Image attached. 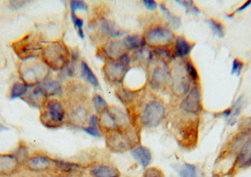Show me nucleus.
<instances>
[{
    "label": "nucleus",
    "instance_id": "obj_1",
    "mask_svg": "<svg viewBox=\"0 0 251 177\" xmlns=\"http://www.w3.org/2000/svg\"><path fill=\"white\" fill-rule=\"evenodd\" d=\"M169 130L181 148L187 150L196 148L199 136V122L196 115L183 112L174 116L170 121Z\"/></svg>",
    "mask_w": 251,
    "mask_h": 177
},
{
    "label": "nucleus",
    "instance_id": "obj_2",
    "mask_svg": "<svg viewBox=\"0 0 251 177\" xmlns=\"http://www.w3.org/2000/svg\"><path fill=\"white\" fill-rule=\"evenodd\" d=\"M106 147L112 153L131 152L140 145L141 141L140 126L132 125L125 129L118 130L106 134Z\"/></svg>",
    "mask_w": 251,
    "mask_h": 177
},
{
    "label": "nucleus",
    "instance_id": "obj_3",
    "mask_svg": "<svg viewBox=\"0 0 251 177\" xmlns=\"http://www.w3.org/2000/svg\"><path fill=\"white\" fill-rule=\"evenodd\" d=\"M166 106L161 99L151 97L140 103V111L137 114V125L145 128L159 126L166 117Z\"/></svg>",
    "mask_w": 251,
    "mask_h": 177
},
{
    "label": "nucleus",
    "instance_id": "obj_4",
    "mask_svg": "<svg viewBox=\"0 0 251 177\" xmlns=\"http://www.w3.org/2000/svg\"><path fill=\"white\" fill-rule=\"evenodd\" d=\"M98 119L102 135L118 130L125 129L132 125H137L134 123L129 115L116 106H108L99 113Z\"/></svg>",
    "mask_w": 251,
    "mask_h": 177
},
{
    "label": "nucleus",
    "instance_id": "obj_5",
    "mask_svg": "<svg viewBox=\"0 0 251 177\" xmlns=\"http://www.w3.org/2000/svg\"><path fill=\"white\" fill-rule=\"evenodd\" d=\"M41 60L53 70H62L70 62V52L62 41H54L43 45Z\"/></svg>",
    "mask_w": 251,
    "mask_h": 177
},
{
    "label": "nucleus",
    "instance_id": "obj_6",
    "mask_svg": "<svg viewBox=\"0 0 251 177\" xmlns=\"http://www.w3.org/2000/svg\"><path fill=\"white\" fill-rule=\"evenodd\" d=\"M19 73L23 83L29 87H35L46 80L50 73V67L42 60L31 59L21 63Z\"/></svg>",
    "mask_w": 251,
    "mask_h": 177
},
{
    "label": "nucleus",
    "instance_id": "obj_7",
    "mask_svg": "<svg viewBox=\"0 0 251 177\" xmlns=\"http://www.w3.org/2000/svg\"><path fill=\"white\" fill-rule=\"evenodd\" d=\"M67 120V110L57 98L49 99L40 113V121L46 128L56 129L64 125Z\"/></svg>",
    "mask_w": 251,
    "mask_h": 177
},
{
    "label": "nucleus",
    "instance_id": "obj_8",
    "mask_svg": "<svg viewBox=\"0 0 251 177\" xmlns=\"http://www.w3.org/2000/svg\"><path fill=\"white\" fill-rule=\"evenodd\" d=\"M12 48L16 56L22 61H25L40 57L43 45H41L38 35L29 33L13 43Z\"/></svg>",
    "mask_w": 251,
    "mask_h": 177
},
{
    "label": "nucleus",
    "instance_id": "obj_9",
    "mask_svg": "<svg viewBox=\"0 0 251 177\" xmlns=\"http://www.w3.org/2000/svg\"><path fill=\"white\" fill-rule=\"evenodd\" d=\"M145 44L155 48H164L175 42L176 35L166 26L155 24L149 26L143 35Z\"/></svg>",
    "mask_w": 251,
    "mask_h": 177
},
{
    "label": "nucleus",
    "instance_id": "obj_10",
    "mask_svg": "<svg viewBox=\"0 0 251 177\" xmlns=\"http://www.w3.org/2000/svg\"><path fill=\"white\" fill-rule=\"evenodd\" d=\"M149 85L156 91H162L166 88L171 80V70L163 60H156L149 63Z\"/></svg>",
    "mask_w": 251,
    "mask_h": 177
},
{
    "label": "nucleus",
    "instance_id": "obj_11",
    "mask_svg": "<svg viewBox=\"0 0 251 177\" xmlns=\"http://www.w3.org/2000/svg\"><path fill=\"white\" fill-rule=\"evenodd\" d=\"M54 158L44 153H34L26 160L24 170L33 175H51Z\"/></svg>",
    "mask_w": 251,
    "mask_h": 177
},
{
    "label": "nucleus",
    "instance_id": "obj_12",
    "mask_svg": "<svg viewBox=\"0 0 251 177\" xmlns=\"http://www.w3.org/2000/svg\"><path fill=\"white\" fill-rule=\"evenodd\" d=\"M130 60L128 54L116 61L107 62L103 66V72L106 79L115 85L122 84L129 68Z\"/></svg>",
    "mask_w": 251,
    "mask_h": 177
},
{
    "label": "nucleus",
    "instance_id": "obj_13",
    "mask_svg": "<svg viewBox=\"0 0 251 177\" xmlns=\"http://www.w3.org/2000/svg\"><path fill=\"white\" fill-rule=\"evenodd\" d=\"M171 89L174 95L178 97L187 95L190 90V77L186 71L185 66L175 65L171 70Z\"/></svg>",
    "mask_w": 251,
    "mask_h": 177
},
{
    "label": "nucleus",
    "instance_id": "obj_14",
    "mask_svg": "<svg viewBox=\"0 0 251 177\" xmlns=\"http://www.w3.org/2000/svg\"><path fill=\"white\" fill-rule=\"evenodd\" d=\"M86 171L87 166H83L80 163L54 159L52 172L50 176L52 177L82 176L85 175Z\"/></svg>",
    "mask_w": 251,
    "mask_h": 177
},
{
    "label": "nucleus",
    "instance_id": "obj_15",
    "mask_svg": "<svg viewBox=\"0 0 251 177\" xmlns=\"http://www.w3.org/2000/svg\"><path fill=\"white\" fill-rule=\"evenodd\" d=\"M128 49L125 40H112L102 45L100 50L101 57L107 62L116 61L127 55Z\"/></svg>",
    "mask_w": 251,
    "mask_h": 177
},
{
    "label": "nucleus",
    "instance_id": "obj_16",
    "mask_svg": "<svg viewBox=\"0 0 251 177\" xmlns=\"http://www.w3.org/2000/svg\"><path fill=\"white\" fill-rule=\"evenodd\" d=\"M24 170L13 153H0V177H14Z\"/></svg>",
    "mask_w": 251,
    "mask_h": 177
},
{
    "label": "nucleus",
    "instance_id": "obj_17",
    "mask_svg": "<svg viewBox=\"0 0 251 177\" xmlns=\"http://www.w3.org/2000/svg\"><path fill=\"white\" fill-rule=\"evenodd\" d=\"M180 109L189 114L198 115L202 109L201 94L199 87H193L180 104Z\"/></svg>",
    "mask_w": 251,
    "mask_h": 177
},
{
    "label": "nucleus",
    "instance_id": "obj_18",
    "mask_svg": "<svg viewBox=\"0 0 251 177\" xmlns=\"http://www.w3.org/2000/svg\"><path fill=\"white\" fill-rule=\"evenodd\" d=\"M87 172L92 177H122L120 169L109 162H95L87 166Z\"/></svg>",
    "mask_w": 251,
    "mask_h": 177
},
{
    "label": "nucleus",
    "instance_id": "obj_19",
    "mask_svg": "<svg viewBox=\"0 0 251 177\" xmlns=\"http://www.w3.org/2000/svg\"><path fill=\"white\" fill-rule=\"evenodd\" d=\"M49 97L50 96L45 88L42 86L38 85L30 91H28L26 95L22 97V99L32 107L41 109L46 103L50 99Z\"/></svg>",
    "mask_w": 251,
    "mask_h": 177
},
{
    "label": "nucleus",
    "instance_id": "obj_20",
    "mask_svg": "<svg viewBox=\"0 0 251 177\" xmlns=\"http://www.w3.org/2000/svg\"><path fill=\"white\" fill-rule=\"evenodd\" d=\"M251 167V138L248 140L236 156L232 171L243 170Z\"/></svg>",
    "mask_w": 251,
    "mask_h": 177
},
{
    "label": "nucleus",
    "instance_id": "obj_21",
    "mask_svg": "<svg viewBox=\"0 0 251 177\" xmlns=\"http://www.w3.org/2000/svg\"><path fill=\"white\" fill-rule=\"evenodd\" d=\"M131 157L134 160L137 162L143 169L150 166L152 161V153L150 148L146 146L140 145L137 146L135 148L133 149L131 152Z\"/></svg>",
    "mask_w": 251,
    "mask_h": 177
},
{
    "label": "nucleus",
    "instance_id": "obj_22",
    "mask_svg": "<svg viewBox=\"0 0 251 177\" xmlns=\"http://www.w3.org/2000/svg\"><path fill=\"white\" fill-rule=\"evenodd\" d=\"M191 44L183 36H178L176 38L174 44V52L176 55L180 58L187 57L191 51Z\"/></svg>",
    "mask_w": 251,
    "mask_h": 177
},
{
    "label": "nucleus",
    "instance_id": "obj_23",
    "mask_svg": "<svg viewBox=\"0 0 251 177\" xmlns=\"http://www.w3.org/2000/svg\"><path fill=\"white\" fill-rule=\"evenodd\" d=\"M81 74H82V77L93 87L97 88L100 86L98 79L85 62L81 63Z\"/></svg>",
    "mask_w": 251,
    "mask_h": 177
},
{
    "label": "nucleus",
    "instance_id": "obj_24",
    "mask_svg": "<svg viewBox=\"0 0 251 177\" xmlns=\"http://www.w3.org/2000/svg\"><path fill=\"white\" fill-rule=\"evenodd\" d=\"M82 130L90 135H92L94 137H101L102 135V133L100 131V125H99L98 116L95 114H93L91 116L88 125Z\"/></svg>",
    "mask_w": 251,
    "mask_h": 177
},
{
    "label": "nucleus",
    "instance_id": "obj_25",
    "mask_svg": "<svg viewBox=\"0 0 251 177\" xmlns=\"http://www.w3.org/2000/svg\"><path fill=\"white\" fill-rule=\"evenodd\" d=\"M29 87L23 82H16L13 84L10 91V98H22L29 91Z\"/></svg>",
    "mask_w": 251,
    "mask_h": 177
},
{
    "label": "nucleus",
    "instance_id": "obj_26",
    "mask_svg": "<svg viewBox=\"0 0 251 177\" xmlns=\"http://www.w3.org/2000/svg\"><path fill=\"white\" fill-rule=\"evenodd\" d=\"M125 41L128 47V51L130 50H137L145 45V41L143 36L140 35H132L127 36Z\"/></svg>",
    "mask_w": 251,
    "mask_h": 177
},
{
    "label": "nucleus",
    "instance_id": "obj_27",
    "mask_svg": "<svg viewBox=\"0 0 251 177\" xmlns=\"http://www.w3.org/2000/svg\"><path fill=\"white\" fill-rule=\"evenodd\" d=\"M13 154L17 157L18 160H19V162H20L23 168L24 166H25V163H26V160H28L29 156H30L27 147H26V144L24 142L20 143V144H19L17 148H16V151H15Z\"/></svg>",
    "mask_w": 251,
    "mask_h": 177
},
{
    "label": "nucleus",
    "instance_id": "obj_28",
    "mask_svg": "<svg viewBox=\"0 0 251 177\" xmlns=\"http://www.w3.org/2000/svg\"><path fill=\"white\" fill-rule=\"evenodd\" d=\"M180 177H198L197 168L190 163H184L178 170Z\"/></svg>",
    "mask_w": 251,
    "mask_h": 177
},
{
    "label": "nucleus",
    "instance_id": "obj_29",
    "mask_svg": "<svg viewBox=\"0 0 251 177\" xmlns=\"http://www.w3.org/2000/svg\"><path fill=\"white\" fill-rule=\"evenodd\" d=\"M134 62L138 63H150L151 55L150 51L146 49H137L133 54Z\"/></svg>",
    "mask_w": 251,
    "mask_h": 177
},
{
    "label": "nucleus",
    "instance_id": "obj_30",
    "mask_svg": "<svg viewBox=\"0 0 251 177\" xmlns=\"http://www.w3.org/2000/svg\"><path fill=\"white\" fill-rule=\"evenodd\" d=\"M160 9L162 13H163L164 16L166 17L168 22L172 25L173 27L175 28V29L179 27L181 22H180V19H178V17L171 14V12H170L169 10H168V8H167L165 5H163V4H160Z\"/></svg>",
    "mask_w": 251,
    "mask_h": 177
},
{
    "label": "nucleus",
    "instance_id": "obj_31",
    "mask_svg": "<svg viewBox=\"0 0 251 177\" xmlns=\"http://www.w3.org/2000/svg\"><path fill=\"white\" fill-rule=\"evenodd\" d=\"M143 177H166L165 172L157 166H149L144 169Z\"/></svg>",
    "mask_w": 251,
    "mask_h": 177
},
{
    "label": "nucleus",
    "instance_id": "obj_32",
    "mask_svg": "<svg viewBox=\"0 0 251 177\" xmlns=\"http://www.w3.org/2000/svg\"><path fill=\"white\" fill-rule=\"evenodd\" d=\"M93 104L95 107L96 111L97 113H101L104 109L108 107V104L105 101L104 98L101 97L100 94H97L94 95V98L92 100Z\"/></svg>",
    "mask_w": 251,
    "mask_h": 177
},
{
    "label": "nucleus",
    "instance_id": "obj_33",
    "mask_svg": "<svg viewBox=\"0 0 251 177\" xmlns=\"http://www.w3.org/2000/svg\"><path fill=\"white\" fill-rule=\"evenodd\" d=\"M45 88L46 91L48 93L49 96L54 95V94H58L61 91V87L60 84L55 81H51V82H47L45 85L42 86Z\"/></svg>",
    "mask_w": 251,
    "mask_h": 177
},
{
    "label": "nucleus",
    "instance_id": "obj_34",
    "mask_svg": "<svg viewBox=\"0 0 251 177\" xmlns=\"http://www.w3.org/2000/svg\"><path fill=\"white\" fill-rule=\"evenodd\" d=\"M184 66H185L186 71H187L190 80L194 82H198L199 79V73H198L197 70L193 63L190 60H187Z\"/></svg>",
    "mask_w": 251,
    "mask_h": 177
},
{
    "label": "nucleus",
    "instance_id": "obj_35",
    "mask_svg": "<svg viewBox=\"0 0 251 177\" xmlns=\"http://www.w3.org/2000/svg\"><path fill=\"white\" fill-rule=\"evenodd\" d=\"M72 19L75 27L77 29L78 35L80 37L81 39H84L85 38V33H84L83 31V20L78 17L76 13H74V12H72Z\"/></svg>",
    "mask_w": 251,
    "mask_h": 177
},
{
    "label": "nucleus",
    "instance_id": "obj_36",
    "mask_svg": "<svg viewBox=\"0 0 251 177\" xmlns=\"http://www.w3.org/2000/svg\"><path fill=\"white\" fill-rule=\"evenodd\" d=\"M208 23H209V26H210L212 32H213L217 36L219 37L220 38H224V26H223V25L221 24V23L216 22L215 20H213V19H210V20L208 21Z\"/></svg>",
    "mask_w": 251,
    "mask_h": 177
},
{
    "label": "nucleus",
    "instance_id": "obj_37",
    "mask_svg": "<svg viewBox=\"0 0 251 177\" xmlns=\"http://www.w3.org/2000/svg\"><path fill=\"white\" fill-rule=\"evenodd\" d=\"M71 10L76 13V10H87L88 6L86 3L82 1H72L70 3Z\"/></svg>",
    "mask_w": 251,
    "mask_h": 177
},
{
    "label": "nucleus",
    "instance_id": "obj_38",
    "mask_svg": "<svg viewBox=\"0 0 251 177\" xmlns=\"http://www.w3.org/2000/svg\"><path fill=\"white\" fill-rule=\"evenodd\" d=\"M243 66H244V64H243V62L237 60V59H235V60L233 61L231 73H232L233 75H236L237 76H240L241 70H243Z\"/></svg>",
    "mask_w": 251,
    "mask_h": 177
},
{
    "label": "nucleus",
    "instance_id": "obj_39",
    "mask_svg": "<svg viewBox=\"0 0 251 177\" xmlns=\"http://www.w3.org/2000/svg\"><path fill=\"white\" fill-rule=\"evenodd\" d=\"M143 3L146 9L151 10V11H153L157 7L156 1H153V0H144V1H143Z\"/></svg>",
    "mask_w": 251,
    "mask_h": 177
},
{
    "label": "nucleus",
    "instance_id": "obj_40",
    "mask_svg": "<svg viewBox=\"0 0 251 177\" xmlns=\"http://www.w3.org/2000/svg\"><path fill=\"white\" fill-rule=\"evenodd\" d=\"M27 1H10V7L13 9H20L22 8V7L25 6V4H26V3Z\"/></svg>",
    "mask_w": 251,
    "mask_h": 177
},
{
    "label": "nucleus",
    "instance_id": "obj_41",
    "mask_svg": "<svg viewBox=\"0 0 251 177\" xmlns=\"http://www.w3.org/2000/svg\"><path fill=\"white\" fill-rule=\"evenodd\" d=\"M251 4V1H246V3H245L244 4H243L242 7H240V8L238 9V10H237L238 13H240V12L243 11V10H246V8H248V7H249V5Z\"/></svg>",
    "mask_w": 251,
    "mask_h": 177
},
{
    "label": "nucleus",
    "instance_id": "obj_42",
    "mask_svg": "<svg viewBox=\"0 0 251 177\" xmlns=\"http://www.w3.org/2000/svg\"><path fill=\"white\" fill-rule=\"evenodd\" d=\"M22 177H51L50 175H33V174H30V175H27V176Z\"/></svg>",
    "mask_w": 251,
    "mask_h": 177
},
{
    "label": "nucleus",
    "instance_id": "obj_43",
    "mask_svg": "<svg viewBox=\"0 0 251 177\" xmlns=\"http://www.w3.org/2000/svg\"><path fill=\"white\" fill-rule=\"evenodd\" d=\"M213 177H219L218 175H213Z\"/></svg>",
    "mask_w": 251,
    "mask_h": 177
},
{
    "label": "nucleus",
    "instance_id": "obj_44",
    "mask_svg": "<svg viewBox=\"0 0 251 177\" xmlns=\"http://www.w3.org/2000/svg\"><path fill=\"white\" fill-rule=\"evenodd\" d=\"M83 177H92L90 176V175H88V176H85H85H84Z\"/></svg>",
    "mask_w": 251,
    "mask_h": 177
}]
</instances>
